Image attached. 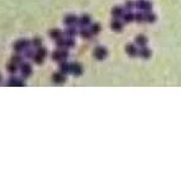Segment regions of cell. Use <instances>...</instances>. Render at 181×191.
<instances>
[{"mask_svg":"<svg viewBox=\"0 0 181 191\" xmlns=\"http://www.w3.org/2000/svg\"><path fill=\"white\" fill-rule=\"evenodd\" d=\"M68 55L70 53L67 49H58L52 52V60L56 62H63V61H67Z\"/></svg>","mask_w":181,"mask_h":191,"instance_id":"obj_1","label":"cell"},{"mask_svg":"<svg viewBox=\"0 0 181 191\" xmlns=\"http://www.w3.org/2000/svg\"><path fill=\"white\" fill-rule=\"evenodd\" d=\"M31 46V41L25 40V39H21V40H17L16 42L14 44V51L16 53H22L26 49Z\"/></svg>","mask_w":181,"mask_h":191,"instance_id":"obj_2","label":"cell"},{"mask_svg":"<svg viewBox=\"0 0 181 191\" xmlns=\"http://www.w3.org/2000/svg\"><path fill=\"white\" fill-rule=\"evenodd\" d=\"M46 56H47V50L45 49V47H39L37 50H36V52H35V56H34V62L35 63H37V65H42L44 63V61H45V58H46Z\"/></svg>","mask_w":181,"mask_h":191,"instance_id":"obj_3","label":"cell"},{"mask_svg":"<svg viewBox=\"0 0 181 191\" xmlns=\"http://www.w3.org/2000/svg\"><path fill=\"white\" fill-rule=\"evenodd\" d=\"M93 56L94 58H97L98 61H103V60L108 56V51L106 47L103 46H98V47H96L94 51H93Z\"/></svg>","mask_w":181,"mask_h":191,"instance_id":"obj_4","label":"cell"},{"mask_svg":"<svg viewBox=\"0 0 181 191\" xmlns=\"http://www.w3.org/2000/svg\"><path fill=\"white\" fill-rule=\"evenodd\" d=\"M20 73H21V77L22 78H27V77L31 76L32 73V67H31V65L27 63V62H24L21 66H20Z\"/></svg>","mask_w":181,"mask_h":191,"instance_id":"obj_5","label":"cell"},{"mask_svg":"<svg viewBox=\"0 0 181 191\" xmlns=\"http://www.w3.org/2000/svg\"><path fill=\"white\" fill-rule=\"evenodd\" d=\"M6 86H9V87H22V86H25V82H24V78H19V77L13 76L8 80Z\"/></svg>","mask_w":181,"mask_h":191,"instance_id":"obj_6","label":"cell"},{"mask_svg":"<svg viewBox=\"0 0 181 191\" xmlns=\"http://www.w3.org/2000/svg\"><path fill=\"white\" fill-rule=\"evenodd\" d=\"M92 24V17L88 14H84L81 17H78V26L80 27H88Z\"/></svg>","mask_w":181,"mask_h":191,"instance_id":"obj_7","label":"cell"},{"mask_svg":"<svg viewBox=\"0 0 181 191\" xmlns=\"http://www.w3.org/2000/svg\"><path fill=\"white\" fill-rule=\"evenodd\" d=\"M63 24L66 26H77L78 25V17L73 14H68L65 16Z\"/></svg>","mask_w":181,"mask_h":191,"instance_id":"obj_8","label":"cell"},{"mask_svg":"<svg viewBox=\"0 0 181 191\" xmlns=\"http://www.w3.org/2000/svg\"><path fill=\"white\" fill-rule=\"evenodd\" d=\"M71 73L73 75V76H76V77L81 76V75L83 73V67H82V65L77 63V62L71 63Z\"/></svg>","mask_w":181,"mask_h":191,"instance_id":"obj_9","label":"cell"},{"mask_svg":"<svg viewBox=\"0 0 181 191\" xmlns=\"http://www.w3.org/2000/svg\"><path fill=\"white\" fill-rule=\"evenodd\" d=\"M78 35H80L83 40H89V39H92V36H93L90 29H88V27H81L80 30H78Z\"/></svg>","mask_w":181,"mask_h":191,"instance_id":"obj_10","label":"cell"},{"mask_svg":"<svg viewBox=\"0 0 181 191\" xmlns=\"http://www.w3.org/2000/svg\"><path fill=\"white\" fill-rule=\"evenodd\" d=\"M52 81L55 82V83H60V85H61V83H65L66 82V75L63 73V72H61V71H60V72H55L52 75Z\"/></svg>","mask_w":181,"mask_h":191,"instance_id":"obj_11","label":"cell"},{"mask_svg":"<svg viewBox=\"0 0 181 191\" xmlns=\"http://www.w3.org/2000/svg\"><path fill=\"white\" fill-rule=\"evenodd\" d=\"M49 35H50V37L52 39V40H58V39H61V37H63V31H61L60 29H52L51 31L49 32Z\"/></svg>","mask_w":181,"mask_h":191,"instance_id":"obj_12","label":"cell"},{"mask_svg":"<svg viewBox=\"0 0 181 191\" xmlns=\"http://www.w3.org/2000/svg\"><path fill=\"white\" fill-rule=\"evenodd\" d=\"M111 29L113 30V31H116V32L122 31V29H123V22L119 21L118 19H114V20L111 22Z\"/></svg>","mask_w":181,"mask_h":191,"instance_id":"obj_13","label":"cell"},{"mask_svg":"<svg viewBox=\"0 0 181 191\" xmlns=\"http://www.w3.org/2000/svg\"><path fill=\"white\" fill-rule=\"evenodd\" d=\"M10 61H11V62H14L15 65H17V66L20 67L21 65L24 63V57H22V55H21V53H16V52H15V55H13V56H11Z\"/></svg>","mask_w":181,"mask_h":191,"instance_id":"obj_14","label":"cell"},{"mask_svg":"<svg viewBox=\"0 0 181 191\" xmlns=\"http://www.w3.org/2000/svg\"><path fill=\"white\" fill-rule=\"evenodd\" d=\"M111 13H112V16L114 17V19H119L120 16L124 15V9L120 8V6H114Z\"/></svg>","mask_w":181,"mask_h":191,"instance_id":"obj_15","label":"cell"},{"mask_svg":"<svg viewBox=\"0 0 181 191\" xmlns=\"http://www.w3.org/2000/svg\"><path fill=\"white\" fill-rule=\"evenodd\" d=\"M60 71L61 72H63L65 75H67V73H71V63L68 62H60Z\"/></svg>","mask_w":181,"mask_h":191,"instance_id":"obj_16","label":"cell"},{"mask_svg":"<svg viewBox=\"0 0 181 191\" xmlns=\"http://www.w3.org/2000/svg\"><path fill=\"white\" fill-rule=\"evenodd\" d=\"M65 34L67 37H75L76 35H78V30L76 29V26H67Z\"/></svg>","mask_w":181,"mask_h":191,"instance_id":"obj_17","label":"cell"},{"mask_svg":"<svg viewBox=\"0 0 181 191\" xmlns=\"http://www.w3.org/2000/svg\"><path fill=\"white\" fill-rule=\"evenodd\" d=\"M19 66H17V65H15L14 62H9L8 65H6V70H8V72L9 73H11V75H15L16 72H17V71H19Z\"/></svg>","mask_w":181,"mask_h":191,"instance_id":"obj_18","label":"cell"},{"mask_svg":"<svg viewBox=\"0 0 181 191\" xmlns=\"http://www.w3.org/2000/svg\"><path fill=\"white\" fill-rule=\"evenodd\" d=\"M89 29H90V31H92V34H93V35H98V34L102 31V26H101V24H98V22L90 24Z\"/></svg>","mask_w":181,"mask_h":191,"instance_id":"obj_19","label":"cell"},{"mask_svg":"<svg viewBox=\"0 0 181 191\" xmlns=\"http://www.w3.org/2000/svg\"><path fill=\"white\" fill-rule=\"evenodd\" d=\"M35 52L36 51H34L32 49H26L25 51H24V57L25 58H27V60H30V58H34V56H35Z\"/></svg>","mask_w":181,"mask_h":191,"instance_id":"obj_20","label":"cell"},{"mask_svg":"<svg viewBox=\"0 0 181 191\" xmlns=\"http://www.w3.org/2000/svg\"><path fill=\"white\" fill-rule=\"evenodd\" d=\"M31 46H34L35 49H39V47H41L42 46V39L41 37H35L31 41Z\"/></svg>","mask_w":181,"mask_h":191,"instance_id":"obj_21","label":"cell"},{"mask_svg":"<svg viewBox=\"0 0 181 191\" xmlns=\"http://www.w3.org/2000/svg\"><path fill=\"white\" fill-rule=\"evenodd\" d=\"M126 52H128V55H129V56H135L138 51H136V49H135V46L128 45V46H126Z\"/></svg>","mask_w":181,"mask_h":191,"instance_id":"obj_22","label":"cell"},{"mask_svg":"<svg viewBox=\"0 0 181 191\" xmlns=\"http://www.w3.org/2000/svg\"><path fill=\"white\" fill-rule=\"evenodd\" d=\"M75 46V37H66V49H72Z\"/></svg>","mask_w":181,"mask_h":191,"instance_id":"obj_23","label":"cell"},{"mask_svg":"<svg viewBox=\"0 0 181 191\" xmlns=\"http://www.w3.org/2000/svg\"><path fill=\"white\" fill-rule=\"evenodd\" d=\"M133 19H134V15H133L130 11H128V13H124V15H123V20H124V22H130Z\"/></svg>","mask_w":181,"mask_h":191,"instance_id":"obj_24","label":"cell"},{"mask_svg":"<svg viewBox=\"0 0 181 191\" xmlns=\"http://www.w3.org/2000/svg\"><path fill=\"white\" fill-rule=\"evenodd\" d=\"M56 46L58 49H66V39L61 37V39L56 40Z\"/></svg>","mask_w":181,"mask_h":191,"instance_id":"obj_25","label":"cell"},{"mask_svg":"<svg viewBox=\"0 0 181 191\" xmlns=\"http://www.w3.org/2000/svg\"><path fill=\"white\" fill-rule=\"evenodd\" d=\"M136 44L138 45H144V44H145V39H144L143 36H139V37H136Z\"/></svg>","mask_w":181,"mask_h":191,"instance_id":"obj_26","label":"cell"},{"mask_svg":"<svg viewBox=\"0 0 181 191\" xmlns=\"http://www.w3.org/2000/svg\"><path fill=\"white\" fill-rule=\"evenodd\" d=\"M131 8H133L131 1H126V3H125V9H129V10H130Z\"/></svg>","mask_w":181,"mask_h":191,"instance_id":"obj_27","label":"cell"},{"mask_svg":"<svg viewBox=\"0 0 181 191\" xmlns=\"http://www.w3.org/2000/svg\"><path fill=\"white\" fill-rule=\"evenodd\" d=\"M135 19H136V20H138V21H140V20H141V19H143V16H141V15H140V14H138V15H136V16H135Z\"/></svg>","mask_w":181,"mask_h":191,"instance_id":"obj_28","label":"cell"},{"mask_svg":"<svg viewBox=\"0 0 181 191\" xmlns=\"http://www.w3.org/2000/svg\"><path fill=\"white\" fill-rule=\"evenodd\" d=\"M1 81H3V76L0 75V83H1Z\"/></svg>","mask_w":181,"mask_h":191,"instance_id":"obj_29","label":"cell"}]
</instances>
